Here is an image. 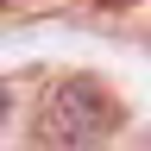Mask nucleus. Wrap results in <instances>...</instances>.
I'll return each mask as SVG.
<instances>
[{
	"instance_id": "obj_1",
	"label": "nucleus",
	"mask_w": 151,
	"mask_h": 151,
	"mask_svg": "<svg viewBox=\"0 0 151 151\" xmlns=\"http://www.w3.org/2000/svg\"><path fill=\"white\" fill-rule=\"evenodd\" d=\"M120 132V101L94 76H63L38 101V139L50 151H94Z\"/></svg>"
},
{
	"instance_id": "obj_2",
	"label": "nucleus",
	"mask_w": 151,
	"mask_h": 151,
	"mask_svg": "<svg viewBox=\"0 0 151 151\" xmlns=\"http://www.w3.org/2000/svg\"><path fill=\"white\" fill-rule=\"evenodd\" d=\"M13 101H19V94H13V82H0V126L13 120Z\"/></svg>"
},
{
	"instance_id": "obj_3",
	"label": "nucleus",
	"mask_w": 151,
	"mask_h": 151,
	"mask_svg": "<svg viewBox=\"0 0 151 151\" xmlns=\"http://www.w3.org/2000/svg\"><path fill=\"white\" fill-rule=\"evenodd\" d=\"M113 6H120V0H113Z\"/></svg>"
},
{
	"instance_id": "obj_4",
	"label": "nucleus",
	"mask_w": 151,
	"mask_h": 151,
	"mask_svg": "<svg viewBox=\"0 0 151 151\" xmlns=\"http://www.w3.org/2000/svg\"><path fill=\"white\" fill-rule=\"evenodd\" d=\"M0 6H6V0H0Z\"/></svg>"
}]
</instances>
